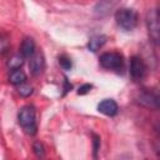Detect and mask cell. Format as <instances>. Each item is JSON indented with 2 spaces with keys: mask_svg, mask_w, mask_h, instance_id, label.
<instances>
[{
  "mask_svg": "<svg viewBox=\"0 0 160 160\" xmlns=\"http://www.w3.org/2000/svg\"><path fill=\"white\" fill-rule=\"evenodd\" d=\"M9 45H10V40H9L8 35L1 34V35H0V55L5 54V52L8 51Z\"/></svg>",
  "mask_w": 160,
  "mask_h": 160,
  "instance_id": "14",
  "label": "cell"
},
{
  "mask_svg": "<svg viewBox=\"0 0 160 160\" xmlns=\"http://www.w3.org/2000/svg\"><path fill=\"white\" fill-rule=\"evenodd\" d=\"M34 152H35V155L38 156V158H42L44 155H45V149H44V145L40 142V141H36L35 144H34Z\"/></svg>",
  "mask_w": 160,
  "mask_h": 160,
  "instance_id": "15",
  "label": "cell"
},
{
  "mask_svg": "<svg viewBox=\"0 0 160 160\" xmlns=\"http://www.w3.org/2000/svg\"><path fill=\"white\" fill-rule=\"evenodd\" d=\"M59 64L61 65V68H62L64 70H70L71 66H72L71 60H70L69 58H66V56H60V58H59Z\"/></svg>",
  "mask_w": 160,
  "mask_h": 160,
  "instance_id": "16",
  "label": "cell"
},
{
  "mask_svg": "<svg viewBox=\"0 0 160 160\" xmlns=\"http://www.w3.org/2000/svg\"><path fill=\"white\" fill-rule=\"evenodd\" d=\"M24 64V58L21 55H14L9 61H8V68L14 70V69H20V66Z\"/></svg>",
  "mask_w": 160,
  "mask_h": 160,
  "instance_id": "12",
  "label": "cell"
},
{
  "mask_svg": "<svg viewBox=\"0 0 160 160\" xmlns=\"http://www.w3.org/2000/svg\"><path fill=\"white\" fill-rule=\"evenodd\" d=\"M136 102L144 108L148 109H158L159 108V98L156 94L151 92V91H142L139 94V96L136 98Z\"/></svg>",
  "mask_w": 160,
  "mask_h": 160,
  "instance_id": "6",
  "label": "cell"
},
{
  "mask_svg": "<svg viewBox=\"0 0 160 160\" xmlns=\"http://www.w3.org/2000/svg\"><path fill=\"white\" fill-rule=\"evenodd\" d=\"M29 69L30 72L34 76L40 75L44 69H45V60L41 52H34L32 56H30V61H29Z\"/></svg>",
  "mask_w": 160,
  "mask_h": 160,
  "instance_id": "7",
  "label": "cell"
},
{
  "mask_svg": "<svg viewBox=\"0 0 160 160\" xmlns=\"http://www.w3.org/2000/svg\"><path fill=\"white\" fill-rule=\"evenodd\" d=\"M146 24H148V30H149V35L152 39L154 42H158L159 40V14L156 9H151L148 12L146 16Z\"/></svg>",
  "mask_w": 160,
  "mask_h": 160,
  "instance_id": "4",
  "label": "cell"
},
{
  "mask_svg": "<svg viewBox=\"0 0 160 160\" xmlns=\"http://www.w3.org/2000/svg\"><path fill=\"white\" fill-rule=\"evenodd\" d=\"M100 65L106 70L121 71L124 69V60L119 52H105L99 59Z\"/></svg>",
  "mask_w": 160,
  "mask_h": 160,
  "instance_id": "3",
  "label": "cell"
},
{
  "mask_svg": "<svg viewBox=\"0 0 160 160\" xmlns=\"http://www.w3.org/2000/svg\"><path fill=\"white\" fill-rule=\"evenodd\" d=\"M130 74L134 80H141L146 74V65L139 56H132L130 59Z\"/></svg>",
  "mask_w": 160,
  "mask_h": 160,
  "instance_id": "5",
  "label": "cell"
},
{
  "mask_svg": "<svg viewBox=\"0 0 160 160\" xmlns=\"http://www.w3.org/2000/svg\"><path fill=\"white\" fill-rule=\"evenodd\" d=\"M99 145H100V138H99L98 135H94V151H95V156H96Z\"/></svg>",
  "mask_w": 160,
  "mask_h": 160,
  "instance_id": "18",
  "label": "cell"
},
{
  "mask_svg": "<svg viewBox=\"0 0 160 160\" xmlns=\"http://www.w3.org/2000/svg\"><path fill=\"white\" fill-rule=\"evenodd\" d=\"M91 89H92V85H91V84H84V85H81V86L78 89V94H79V95L88 94Z\"/></svg>",
  "mask_w": 160,
  "mask_h": 160,
  "instance_id": "17",
  "label": "cell"
},
{
  "mask_svg": "<svg viewBox=\"0 0 160 160\" xmlns=\"http://www.w3.org/2000/svg\"><path fill=\"white\" fill-rule=\"evenodd\" d=\"M18 92H19L21 96L28 98V96H30V95L32 94V88H31L30 85L22 82V84H20V85H18Z\"/></svg>",
  "mask_w": 160,
  "mask_h": 160,
  "instance_id": "13",
  "label": "cell"
},
{
  "mask_svg": "<svg viewBox=\"0 0 160 160\" xmlns=\"http://www.w3.org/2000/svg\"><path fill=\"white\" fill-rule=\"evenodd\" d=\"M105 42H106V36H105V35H95V36H92V38L89 40L88 48H89V50H91V51H98Z\"/></svg>",
  "mask_w": 160,
  "mask_h": 160,
  "instance_id": "10",
  "label": "cell"
},
{
  "mask_svg": "<svg viewBox=\"0 0 160 160\" xmlns=\"http://www.w3.org/2000/svg\"><path fill=\"white\" fill-rule=\"evenodd\" d=\"M115 21L122 30L130 31L138 25V12L134 9H119L115 12Z\"/></svg>",
  "mask_w": 160,
  "mask_h": 160,
  "instance_id": "2",
  "label": "cell"
},
{
  "mask_svg": "<svg viewBox=\"0 0 160 160\" xmlns=\"http://www.w3.org/2000/svg\"><path fill=\"white\" fill-rule=\"evenodd\" d=\"M35 52V42L31 38H25L20 45V55L22 58H30Z\"/></svg>",
  "mask_w": 160,
  "mask_h": 160,
  "instance_id": "9",
  "label": "cell"
},
{
  "mask_svg": "<svg viewBox=\"0 0 160 160\" xmlns=\"http://www.w3.org/2000/svg\"><path fill=\"white\" fill-rule=\"evenodd\" d=\"M19 124L24 129V131L29 135H35L38 131V124H36V114L35 109L31 105H26L21 108L18 115Z\"/></svg>",
  "mask_w": 160,
  "mask_h": 160,
  "instance_id": "1",
  "label": "cell"
},
{
  "mask_svg": "<svg viewBox=\"0 0 160 160\" xmlns=\"http://www.w3.org/2000/svg\"><path fill=\"white\" fill-rule=\"evenodd\" d=\"M98 110L101 114L106 115V116H115L118 114V111H119V106H118L115 100H112V99H104L102 101L99 102Z\"/></svg>",
  "mask_w": 160,
  "mask_h": 160,
  "instance_id": "8",
  "label": "cell"
},
{
  "mask_svg": "<svg viewBox=\"0 0 160 160\" xmlns=\"http://www.w3.org/2000/svg\"><path fill=\"white\" fill-rule=\"evenodd\" d=\"M25 80H26V75L20 69H14L10 72V75H9V81L12 85H16V86L20 85V84H22V82H25Z\"/></svg>",
  "mask_w": 160,
  "mask_h": 160,
  "instance_id": "11",
  "label": "cell"
}]
</instances>
